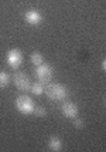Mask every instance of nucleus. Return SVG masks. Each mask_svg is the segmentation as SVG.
Returning <instances> with one entry per match:
<instances>
[{
  "label": "nucleus",
  "instance_id": "obj_1",
  "mask_svg": "<svg viewBox=\"0 0 106 152\" xmlns=\"http://www.w3.org/2000/svg\"><path fill=\"white\" fill-rule=\"evenodd\" d=\"M44 94L48 99L51 101H65L68 97V90L65 86L60 83H45L44 84Z\"/></svg>",
  "mask_w": 106,
  "mask_h": 152
},
{
  "label": "nucleus",
  "instance_id": "obj_2",
  "mask_svg": "<svg viewBox=\"0 0 106 152\" xmlns=\"http://www.w3.org/2000/svg\"><path fill=\"white\" fill-rule=\"evenodd\" d=\"M16 108L20 111L21 114L24 115H30L33 114L34 108H35V104L31 97H28L27 94H23V95H19L16 98Z\"/></svg>",
  "mask_w": 106,
  "mask_h": 152
},
{
  "label": "nucleus",
  "instance_id": "obj_3",
  "mask_svg": "<svg viewBox=\"0 0 106 152\" xmlns=\"http://www.w3.org/2000/svg\"><path fill=\"white\" fill-rule=\"evenodd\" d=\"M12 81H13V84L16 86L17 90L30 91L31 81H30V77L27 75V73H24V71H14V74L12 75Z\"/></svg>",
  "mask_w": 106,
  "mask_h": 152
},
{
  "label": "nucleus",
  "instance_id": "obj_4",
  "mask_svg": "<svg viewBox=\"0 0 106 152\" xmlns=\"http://www.w3.org/2000/svg\"><path fill=\"white\" fill-rule=\"evenodd\" d=\"M34 75H35V78L41 81V83H50L51 80H53V75H54V68L50 64H45V63H43L40 66H37L35 68V71H34Z\"/></svg>",
  "mask_w": 106,
  "mask_h": 152
},
{
  "label": "nucleus",
  "instance_id": "obj_5",
  "mask_svg": "<svg viewBox=\"0 0 106 152\" xmlns=\"http://www.w3.org/2000/svg\"><path fill=\"white\" fill-rule=\"evenodd\" d=\"M23 53H21L19 48H12V50H9V53L6 56V61L7 64L12 67V68H19V67L23 64Z\"/></svg>",
  "mask_w": 106,
  "mask_h": 152
},
{
  "label": "nucleus",
  "instance_id": "obj_6",
  "mask_svg": "<svg viewBox=\"0 0 106 152\" xmlns=\"http://www.w3.org/2000/svg\"><path fill=\"white\" fill-rule=\"evenodd\" d=\"M61 113L62 115L65 117V118H69L72 119L75 117H78V114H79V108L78 105L72 102V101H65V102H62V105H61Z\"/></svg>",
  "mask_w": 106,
  "mask_h": 152
},
{
  "label": "nucleus",
  "instance_id": "obj_7",
  "mask_svg": "<svg viewBox=\"0 0 106 152\" xmlns=\"http://www.w3.org/2000/svg\"><path fill=\"white\" fill-rule=\"evenodd\" d=\"M24 20H26L27 24H30V26H38L41 24V21H43V16L38 10H27L26 14H24Z\"/></svg>",
  "mask_w": 106,
  "mask_h": 152
},
{
  "label": "nucleus",
  "instance_id": "obj_8",
  "mask_svg": "<svg viewBox=\"0 0 106 152\" xmlns=\"http://www.w3.org/2000/svg\"><path fill=\"white\" fill-rule=\"evenodd\" d=\"M48 149L50 151H54V152H58L62 149V139L58 138L57 135H53V137H50V139H48Z\"/></svg>",
  "mask_w": 106,
  "mask_h": 152
},
{
  "label": "nucleus",
  "instance_id": "obj_9",
  "mask_svg": "<svg viewBox=\"0 0 106 152\" xmlns=\"http://www.w3.org/2000/svg\"><path fill=\"white\" fill-rule=\"evenodd\" d=\"M30 91H31L34 95H43V94H44V83H41V81L31 83Z\"/></svg>",
  "mask_w": 106,
  "mask_h": 152
},
{
  "label": "nucleus",
  "instance_id": "obj_10",
  "mask_svg": "<svg viewBox=\"0 0 106 152\" xmlns=\"http://www.w3.org/2000/svg\"><path fill=\"white\" fill-rule=\"evenodd\" d=\"M30 63L35 67L40 66V64L44 63V56H43L41 53H38V51H34V53L30 56Z\"/></svg>",
  "mask_w": 106,
  "mask_h": 152
},
{
  "label": "nucleus",
  "instance_id": "obj_11",
  "mask_svg": "<svg viewBox=\"0 0 106 152\" xmlns=\"http://www.w3.org/2000/svg\"><path fill=\"white\" fill-rule=\"evenodd\" d=\"M12 81V77L6 73V71H0V88H4L10 84Z\"/></svg>",
  "mask_w": 106,
  "mask_h": 152
},
{
  "label": "nucleus",
  "instance_id": "obj_12",
  "mask_svg": "<svg viewBox=\"0 0 106 152\" xmlns=\"http://www.w3.org/2000/svg\"><path fill=\"white\" fill-rule=\"evenodd\" d=\"M33 114L35 115V117H38V118H45L48 113H47V108H45V107L38 105V107H35V108H34Z\"/></svg>",
  "mask_w": 106,
  "mask_h": 152
},
{
  "label": "nucleus",
  "instance_id": "obj_13",
  "mask_svg": "<svg viewBox=\"0 0 106 152\" xmlns=\"http://www.w3.org/2000/svg\"><path fill=\"white\" fill-rule=\"evenodd\" d=\"M72 125L76 128V129H82L84 126H85V121L82 118H79V117H75V118H72Z\"/></svg>",
  "mask_w": 106,
  "mask_h": 152
},
{
  "label": "nucleus",
  "instance_id": "obj_14",
  "mask_svg": "<svg viewBox=\"0 0 106 152\" xmlns=\"http://www.w3.org/2000/svg\"><path fill=\"white\" fill-rule=\"evenodd\" d=\"M105 70H106V61L103 60V61H102V71H105Z\"/></svg>",
  "mask_w": 106,
  "mask_h": 152
}]
</instances>
